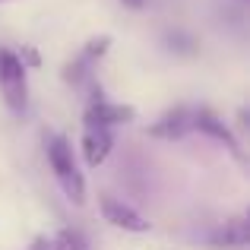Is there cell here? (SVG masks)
Returning <instances> with one entry per match:
<instances>
[{"label": "cell", "instance_id": "1", "mask_svg": "<svg viewBox=\"0 0 250 250\" xmlns=\"http://www.w3.org/2000/svg\"><path fill=\"white\" fill-rule=\"evenodd\" d=\"M48 162H51V171H54L61 190L67 193V200H73L76 206L85 203V177L83 171L76 168V159H73V146H70L67 136H51L48 140Z\"/></svg>", "mask_w": 250, "mask_h": 250}, {"label": "cell", "instance_id": "2", "mask_svg": "<svg viewBox=\"0 0 250 250\" xmlns=\"http://www.w3.org/2000/svg\"><path fill=\"white\" fill-rule=\"evenodd\" d=\"M0 92L13 114H22L29 102V83H25V63L13 51H0Z\"/></svg>", "mask_w": 250, "mask_h": 250}, {"label": "cell", "instance_id": "3", "mask_svg": "<svg viewBox=\"0 0 250 250\" xmlns=\"http://www.w3.org/2000/svg\"><path fill=\"white\" fill-rule=\"evenodd\" d=\"M98 206H102V215H104V222H108V225L124 228V231H133V234L149 231V222L143 219L133 206H127L124 200H117V196H102V203H98Z\"/></svg>", "mask_w": 250, "mask_h": 250}, {"label": "cell", "instance_id": "4", "mask_svg": "<svg viewBox=\"0 0 250 250\" xmlns=\"http://www.w3.org/2000/svg\"><path fill=\"white\" fill-rule=\"evenodd\" d=\"M133 117H136V111L130 108V104H114V102L98 98V102H92L89 108H85V127H104V130H111L114 124H130Z\"/></svg>", "mask_w": 250, "mask_h": 250}, {"label": "cell", "instance_id": "5", "mask_svg": "<svg viewBox=\"0 0 250 250\" xmlns=\"http://www.w3.org/2000/svg\"><path fill=\"white\" fill-rule=\"evenodd\" d=\"M111 146H114V136L104 127H85L83 130V159L89 168H98L104 159L111 155Z\"/></svg>", "mask_w": 250, "mask_h": 250}, {"label": "cell", "instance_id": "6", "mask_svg": "<svg viewBox=\"0 0 250 250\" xmlns=\"http://www.w3.org/2000/svg\"><path fill=\"white\" fill-rule=\"evenodd\" d=\"M190 127L200 130V133H206V136H212V140H219L222 146H228L231 152H238V140H234V133L228 130V124L219 121V117H215L209 108L193 111V114H190Z\"/></svg>", "mask_w": 250, "mask_h": 250}, {"label": "cell", "instance_id": "7", "mask_svg": "<svg viewBox=\"0 0 250 250\" xmlns=\"http://www.w3.org/2000/svg\"><path fill=\"white\" fill-rule=\"evenodd\" d=\"M187 130H190V111L174 108V111H168V114H162L159 121L149 127V133L159 136V140H177V136H184Z\"/></svg>", "mask_w": 250, "mask_h": 250}, {"label": "cell", "instance_id": "8", "mask_svg": "<svg viewBox=\"0 0 250 250\" xmlns=\"http://www.w3.org/2000/svg\"><path fill=\"white\" fill-rule=\"evenodd\" d=\"M209 241H212L215 247H244L250 241V228H247L244 219H231V222H225Z\"/></svg>", "mask_w": 250, "mask_h": 250}, {"label": "cell", "instance_id": "9", "mask_svg": "<svg viewBox=\"0 0 250 250\" xmlns=\"http://www.w3.org/2000/svg\"><path fill=\"white\" fill-rule=\"evenodd\" d=\"M51 250H89V244L76 228H61L51 241Z\"/></svg>", "mask_w": 250, "mask_h": 250}, {"label": "cell", "instance_id": "10", "mask_svg": "<svg viewBox=\"0 0 250 250\" xmlns=\"http://www.w3.org/2000/svg\"><path fill=\"white\" fill-rule=\"evenodd\" d=\"M165 44L171 51H181V54H193V51H196V38H190L187 32H168Z\"/></svg>", "mask_w": 250, "mask_h": 250}, {"label": "cell", "instance_id": "11", "mask_svg": "<svg viewBox=\"0 0 250 250\" xmlns=\"http://www.w3.org/2000/svg\"><path fill=\"white\" fill-rule=\"evenodd\" d=\"M111 48V38L108 35H102V38H92V42L89 44H85V48H83V61H98V57H104V51H108Z\"/></svg>", "mask_w": 250, "mask_h": 250}, {"label": "cell", "instance_id": "12", "mask_svg": "<svg viewBox=\"0 0 250 250\" xmlns=\"http://www.w3.org/2000/svg\"><path fill=\"white\" fill-rule=\"evenodd\" d=\"M89 67H92V63L80 57L76 63H70V67L63 70V80H67V83H73V85H80V83L85 80V76H89Z\"/></svg>", "mask_w": 250, "mask_h": 250}, {"label": "cell", "instance_id": "13", "mask_svg": "<svg viewBox=\"0 0 250 250\" xmlns=\"http://www.w3.org/2000/svg\"><path fill=\"white\" fill-rule=\"evenodd\" d=\"M29 250H51V244H48V238H35Z\"/></svg>", "mask_w": 250, "mask_h": 250}, {"label": "cell", "instance_id": "14", "mask_svg": "<svg viewBox=\"0 0 250 250\" xmlns=\"http://www.w3.org/2000/svg\"><path fill=\"white\" fill-rule=\"evenodd\" d=\"M124 6H130V10H143L146 6V0H121Z\"/></svg>", "mask_w": 250, "mask_h": 250}, {"label": "cell", "instance_id": "15", "mask_svg": "<svg viewBox=\"0 0 250 250\" xmlns=\"http://www.w3.org/2000/svg\"><path fill=\"white\" fill-rule=\"evenodd\" d=\"M0 3H3V0H0Z\"/></svg>", "mask_w": 250, "mask_h": 250}]
</instances>
